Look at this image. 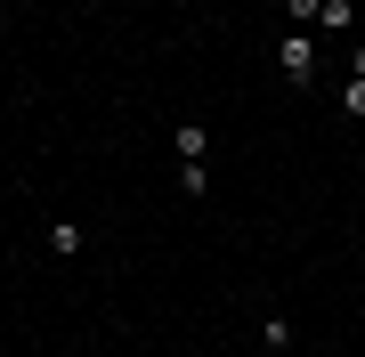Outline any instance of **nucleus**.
Listing matches in <instances>:
<instances>
[{"instance_id":"nucleus-1","label":"nucleus","mask_w":365,"mask_h":357,"mask_svg":"<svg viewBox=\"0 0 365 357\" xmlns=\"http://www.w3.org/2000/svg\"><path fill=\"white\" fill-rule=\"evenodd\" d=\"M276 57H284V73H292V81H309V73H317V41H309V33H284V49H276Z\"/></svg>"},{"instance_id":"nucleus-2","label":"nucleus","mask_w":365,"mask_h":357,"mask_svg":"<svg viewBox=\"0 0 365 357\" xmlns=\"http://www.w3.org/2000/svg\"><path fill=\"white\" fill-rule=\"evenodd\" d=\"M170 146H179V162H203L211 130H203V122H179V130H170Z\"/></svg>"},{"instance_id":"nucleus-3","label":"nucleus","mask_w":365,"mask_h":357,"mask_svg":"<svg viewBox=\"0 0 365 357\" xmlns=\"http://www.w3.org/2000/svg\"><path fill=\"white\" fill-rule=\"evenodd\" d=\"M349 16H357L349 0H317V25H325V33H349Z\"/></svg>"},{"instance_id":"nucleus-4","label":"nucleus","mask_w":365,"mask_h":357,"mask_svg":"<svg viewBox=\"0 0 365 357\" xmlns=\"http://www.w3.org/2000/svg\"><path fill=\"white\" fill-rule=\"evenodd\" d=\"M341 106H349V114H365V81L349 73V90H341Z\"/></svg>"},{"instance_id":"nucleus-5","label":"nucleus","mask_w":365,"mask_h":357,"mask_svg":"<svg viewBox=\"0 0 365 357\" xmlns=\"http://www.w3.org/2000/svg\"><path fill=\"white\" fill-rule=\"evenodd\" d=\"M252 357H268V349H252Z\"/></svg>"}]
</instances>
